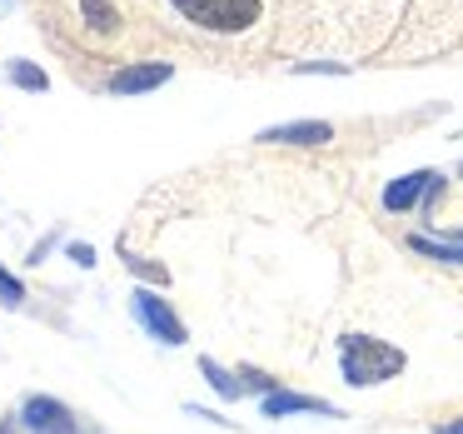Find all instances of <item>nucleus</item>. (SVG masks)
I'll use <instances>...</instances> for the list:
<instances>
[{"label":"nucleus","mask_w":463,"mask_h":434,"mask_svg":"<svg viewBox=\"0 0 463 434\" xmlns=\"http://www.w3.org/2000/svg\"><path fill=\"white\" fill-rule=\"evenodd\" d=\"M403 364H409V360H403V350L373 340V334H344V340H339V370H344V380L359 384V390H364V384L393 380Z\"/></svg>","instance_id":"nucleus-1"},{"label":"nucleus","mask_w":463,"mask_h":434,"mask_svg":"<svg viewBox=\"0 0 463 434\" xmlns=\"http://www.w3.org/2000/svg\"><path fill=\"white\" fill-rule=\"evenodd\" d=\"M0 434H11V429H0Z\"/></svg>","instance_id":"nucleus-17"},{"label":"nucleus","mask_w":463,"mask_h":434,"mask_svg":"<svg viewBox=\"0 0 463 434\" xmlns=\"http://www.w3.org/2000/svg\"><path fill=\"white\" fill-rule=\"evenodd\" d=\"M80 11H85V21H90V31H115L110 0H80Z\"/></svg>","instance_id":"nucleus-12"},{"label":"nucleus","mask_w":463,"mask_h":434,"mask_svg":"<svg viewBox=\"0 0 463 434\" xmlns=\"http://www.w3.org/2000/svg\"><path fill=\"white\" fill-rule=\"evenodd\" d=\"M5 75H11V85H21V91H35V95L51 85V75H45L41 65H31V61H11V65H5Z\"/></svg>","instance_id":"nucleus-10"},{"label":"nucleus","mask_w":463,"mask_h":434,"mask_svg":"<svg viewBox=\"0 0 463 434\" xmlns=\"http://www.w3.org/2000/svg\"><path fill=\"white\" fill-rule=\"evenodd\" d=\"M409 250L443 265H463V235H409Z\"/></svg>","instance_id":"nucleus-9"},{"label":"nucleus","mask_w":463,"mask_h":434,"mask_svg":"<svg viewBox=\"0 0 463 434\" xmlns=\"http://www.w3.org/2000/svg\"><path fill=\"white\" fill-rule=\"evenodd\" d=\"M21 300H25V285L15 280V275L0 270V304H21Z\"/></svg>","instance_id":"nucleus-14"},{"label":"nucleus","mask_w":463,"mask_h":434,"mask_svg":"<svg viewBox=\"0 0 463 434\" xmlns=\"http://www.w3.org/2000/svg\"><path fill=\"white\" fill-rule=\"evenodd\" d=\"M170 5L190 25L214 31V35H240L250 25H260V15H264V0H170Z\"/></svg>","instance_id":"nucleus-2"},{"label":"nucleus","mask_w":463,"mask_h":434,"mask_svg":"<svg viewBox=\"0 0 463 434\" xmlns=\"http://www.w3.org/2000/svg\"><path fill=\"white\" fill-rule=\"evenodd\" d=\"M175 75L170 61H135V65H120V71L110 75V91L115 95H145L155 91V85H165Z\"/></svg>","instance_id":"nucleus-5"},{"label":"nucleus","mask_w":463,"mask_h":434,"mask_svg":"<svg viewBox=\"0 0 463 434\" xmlns=\"http://www.w3.org/2000/svg\"><path fill=\"white\" fill-rule=\"evenodd\" d=\"M458 175H463V165H458Z\"/></svg>","instance_id":"nucleus-18"},{"label":"nucleus","mask_w":463,"mask_h":434,"mask_svg":"<svg viewBox=\"0 0 463 434\" xmlns=\"http://www.w3.org/2000/svg\"><path fill=\"white\" fill-rule=\"evenodd\" d=\"M294 75H349V65L344 61H299Z\"/></svg>","instance_id":"nucleus-13"},{"label":"nucleus","mask_w":463,"mask_h":434,"mask_svg":"<svg viewBox=\"0 0 463 434\" xmlns=\"http://www.w3.org/2000/svg\"><path fill=\"white\" fill-rule=\"evenodd\" d=\"M200 370H204V380H210L214 390L224 394V400H240V394H244V384H234V374H224L214 360H200Z\"/></svg>","instance_id":"nucleus-11"},{"label":"nucleus","mask_w":463,"mask_h":434,"mask_svg":"<svg viewBox=\"0 0 463 434\" xmlns=\"http://www.w3.org/2000/svg\"><path fill=\"white\" fill-rule=\"evenodd\" d=\"M71 255H75V260H80V265H95V250H90V245H75Z\"/></svg>","instance_id":"nucleus-15"},{"label":"nucleus","mask_w":463,"mask_h":434,"mask_svg":"<svg viewBox=\"0 0 463 434\" xmlns=\"http://www.w3.org/2000/svg\"><path fill=\"white\" fill-rule=\"evenodd\" d=\"M324 140H334L329 121H284L260 130V145H324Z\"/></svg>","instance_id":"nucleus-7"},{"label":"nucleus","mask_w":463,"mask_h":434,"mask_svg":"<svg viewBox=\"0 0 463 434\" xmlns=\"http://www.w3.org/2000/svg\"><path fill=\"white\" fill-rule=\"evenodd\" d=\"M21 424L31 434H80L75 429V414L65 410L61 400H51V394H31L21 410Z\"/></svg>","instance_id":"nucleus-3"},{"label":"nucleus","mask_w":463,"mask_h":434,"mask_svg":"<svg viewBox=\"0 0 463 434\" xmlns=\"http://www.w3.org/2000/svg\"><path fill=\"white\" fill-rule=\"evenodd\" d=\"M433 434H463V420H449V424H433Z\"/></svg>","instance_id":"nucleus-16"},{"label":"nucleus","mask_w":463,"mask_h":434,"mask_svg":"<svg viewBox=\"0 0 463 434\" xmlns=\"http://www.w3.org/2000/svg\"><path fill=\"white\" fill-rule=\"evenodd\" d=\"M264 414H269V420H284V414H329V420H339V410H334L329 400L294 394V390H269L264 394Z\"/></svg>","instance_id":"nucleus-8"},{"label":"nucleus","mask_w":463,"mask_h":434,"mask_svg":"<svg viewBox=\"0 0 463 434\" xmlns=\"http://www.w3.org/2000/svg\"><path fill=\"white\" fill-rule=\"evenodd\" d=\"M439 180H443V175H433V170L399 175V180H389V185H383V210H393V215L413 210V205H419L423 195H433V185H439Z\"/></svg>","instance_id":"nucleus-6"},{"label":"nucleus","mask_w":463,"mask_h":434,"mask_svg":"<svg viewBox=\"0 0 463 434\" xmlns=\"http://www.w3.org/2000/svg\"><path fill=\"white\" fill-rule=\"evenodd\" d=\"M135 314H140V324L155 334V340H165V344H184V340H190V334H184V324L175 320V310L160 300V294L135 290Z\"/></svg>","instance_id":"nucleus-4"}]
</instances>
